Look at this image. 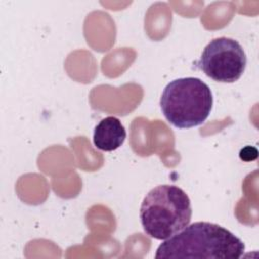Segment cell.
Returning a JSON list of instances; mask_svg holds the SVG:
<instances>
[{
  "instance_id": "2",
  "label": "cell",
  "mask_w": 259,
  "mask_h": 259,
  "mask_svg": "<svg viewBox=\"0 0 259 259\" xmlns=\"http://www.w3.org/2000/svg\"><path fill=\"white\" fill-rule=\"evenodd\" d=\"M191 202L176 185H158L144 197L140 207L142 227L156 240H167L187 227L191 221Z\"/></svg>"
},
{
  "instance_id": "6",
  "label": "cell",
  "mask_w": 259,
  "mask_h": 259,
  "mask_svg": "<svg viewBox=\"0 0 259 259\" xmlns=\"http://www.w3.org/2000/svg\"><path fill=\"white\" fill-rule=\"evenodd\" d=\"M257 154L258 152L256 148L248 146L240 151V158L246 162H249V161L255 160L257 158Z\"/></svg>"
},
{
  "instance_id": "5",
  "label": "cell",
  "mask_w": 259,
  "mask_h": 259,
  "mask_svg": "<svg viewBox=\"0 0 259 259\" xmlns=\"http://www.w3.org/2000/svg\"><path fill=\"white\" fill-rule=\"evenodd\" d=\"M126 138V132L121 121L115 116H107L96 124L93 132L94 146L105 152L118 149Z\"/></svg>"
},
{
  "instance_id": "1",
  "label": "cell",
  "mask_w": 259,
  "mask_h": 259,
  "mask_svg": "<svg viewBox=\"0 0 259 259\" xmlns=\"http://www.w3.org/2000/svg\"><path fill=\"white\" fill-rule=\"evenodd\" d=\"M245 251L243 241L226 228L196 222L164 240L157 248L155 258L237 259Z\"/></svg>"
},
{
  "instance_id": "4",
  "label": "cell",
  "mask_w": 259,
  "mask_h": 259,
  "mask_svg": "<svg viewBox=\"0 0 259 259\" xmlns=\"http://www.w3.org/2000/svg\"><path fill=\"white\" fill-rule=\"evenodd\" d=\"M197 64L203 73L212 80L234 83L243 75L247 57L243 47L237 40L221 36L205 46Z\"/></svg>"
},
{
  "instance_id": "3",
  "label": "cell",
  "mask_w": 259,
  "mask_h": 259,
  "mask_svg": "<svg viewBox=\"0 0 259 259\" xmlns=\"http://www.w3.org/2000/svg\"><path fill=\"white\" fill-rule=\"evenodd\" d=\"M212 93L199 78H178L164 88L160 106L165 118L178 128L202 124L212 108Z\"/></svg>"
}]
</instances>
